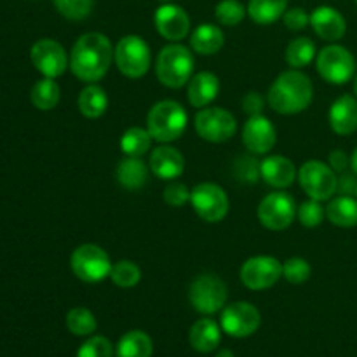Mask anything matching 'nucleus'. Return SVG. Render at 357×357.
<instances>
[{
    "label": "nucleus",
    "mask_w": 357,
    "mask_h": 357,
    "mask_svg": "<svg viewBox=\"0 0 357 357\" xmlns=\"http://www.w3.org/2000/svg\"><path fill=\"white\" fill-rule=\"evenodd\" d=\"M114 45L107 35L89 31L77 38L70 52V70L77 79L94 84L103 79L114 61Z\"/></svg>",
    "instance_id": "1"
},
{
    "label": "nucleus",
    "mask_w": 357,
    "mask_h": 357,
    "mask_svg": "<svg viewBox=\"0 0 357 357\" xmlns=\"http://www.w3.org/2000/svg\"><path fill=\"white\" fill-rule=\"evenodd\" d=\"M312 80L300 70H288L272 82L267 101L271 108L282 115H296L312 103Z\"/></svg>",
    "instance_id": "2"
},
{
    "label": "nucleus",
    "mask_w": 357,
    "mask_h": 357,
    "mask_svg": "<svg viewBox=\"0 0 357 357\" xmlns=\"http://www.w3.org/2000/svg\"><path fill=\"white\" fill-rule=\"evenodd\" d=\"M195 59L190 49L181 44L164 45L155 59L157 79L162 86L180 89L194 75Z\"/></svg>",
    "instance_id": "3"
},
{
    "label": "nucleus",
    "mask_w": 357,
    "mask_h": 357,
    "mask_svg": "<svg viewBox=\"0 0 357 357\" xmlns=\"http://www.w3.org/2000/svg\"><path fill=\"white\" fill-rule=\"evenodd\" d=\"M188 124L185 108L178 101L164 100L153 105L146 115V129L159 143H171L181 138Z\"/></svg>",
    "instance_id": "4"
},
{
    "label": "nucleus",
    "mask_w": 357,
    "mask_h": 357,
    "mask_svg": "<svg viewBox=\"0 0 357 357\" xmlns=\"http://www.w3.org/2000/svg\"><path fill=\"white\" fill-rule=\"evenodd\" d=\"M115 65L122 75L139 79L150 70V47L139 35H126L115 45Z\"/></svg>",
    "instance_id": "5"
},
{
    "label": "nucleus",
    "mask_w": 357,
    "mask_h": 357,
    "mask_svg": "<svg viewBox=\"0 0 357 357\" xmlns=\"http://www.w3.org/2000/svg\"><path fill=\"white\" fill-rule=\"evenodd\" d=\"M229 289L227 284L215 274H202L190 284L188 300L197 312L204 316L220 312L225 307Z\"/></svg>",
    "instance_id": "6"
},
{
    "label": "nucleus",
    "mask_w": 357,
    "mask_h": 357,
    "mask_svg": "<svg viewBox=\"0 0 357 357\" xmlns=\"http://www.w3.org/2000/svg\"><path fill=\"white\" fill-rule=\"evenodd\" d=\"M70 265L73 274L84 282H101L112 272L110 257L96 244H82L77 248L70 258Z\"/></svg>",
    "instance_id": "7"
},
{
    "label": "nucleus",
    "mask_w": 357,
    "mask_h": 357,
    "mask_svg": "<svg viewBox=\"0 0 357 357\" xmlns=\"http://www.w3.org/2000/svg\"><path fill=\"white\" fill-rule=\"evenodd\" d=\"M300 187L314 201H330L338 188V178L330 164L321 160H307L298 171Z\"/></svg>",
    "instance_id": "8"
},
{
    "label": "nucleus",
    "mask_w": 357,
    "mask_h": 357,
    "mask_svg": "<svg viewBox=\"0 0 357 357\" xmlns=\"http://www.w3.org/2000/svg\"><path fill=\"white\" fill-rule=\"evenodd\" d=\"M316 66L319 75L326 82L342 86V84H347L354 77L356 59L352 52L345 49L344 45L331 44L321 49V52L317 54Z\"/></svg>",
    "instance_id": "9"
},
{
    "label": "nucleus",
    "mask_w": 357,
    "mask_h": 357,
    "mask_svg": "<svg viewBox=\"0 0 357 357\" xmlns=\"http://www.w3.org/2000/svg\"><path fill=\"white\" fill-rule=\"evenodd\" d=\"M190 204L208 223H218L227 216L230 208L225 190L216 183H199L190 194Z\"/></svg>",
    "instance_id": "10"
},
{
    "label": "nucleus",
    "mask_w": 357,
    "mask_h": 357,
    "mask_svg": "<svg viewBox=\"0 0 357 357\" xmlns=\"http://www.w3.org/2000/svg\"><path fill=\"white\" fill-rule=\"evenodd\" d=\"M295 199L286 192H271L258 206V220L268 230H286L296 216Z\"/></svg>",
    "instance_id": "11"
},
{
    "label": "nucleus",
    "mask_w": 357,
    "mask_h": 357,
    "mask_svg": "<svg viewBox=\"0 0 357 357\" xmlns=\"http://www.w3.org/2000/svg\"><path fill=\"white\" fill-rule=\"evenodd\" d=\"M236 117L225 108H202L195 115V131L202 139L211 143H225L236 135Z\"/></svg>",
    "instance_id": "12"
},
{
    "label": "nucleus",
    "mask_w": 357,
    "mask_h": 357,
    "mask_svg": "<svg viewBox=\"0 0 357 357\" xmlns=\"http://www.w3.org/2000/svg\"><path fill=\"white\" fill-rule=\"evenodd\" d=\"M282 278V264L274 257H253L241 267V281L253 291L272 288Z\"/></svg>",
    "instance_id": "13"
},
{
    "label": "nucleus",
    "mask_w": 357,
    "mask_h": 357,
    "mask_svg": "<svg viewBox=\"0 0 357 357\" xmlns=\"http://www.w3.org/2000/svg\"><path fill=\"white\" fill-rule=\"evenodd\" d=\"M261 316L255 305L248 302H236L223 307L222 310V330L227 335L236 338H246L260 328Z\"/></svg>",
    "instance_id": "14"
},
{
    "label": "nucleus",
    "mask_w": 357,
    "mask_h": 357,
    "mask_svg": "<svg viewBox=\"0 0 357 357\" xmlns=\"http://www.w3.org/2000/svg\"><path fill=\"white\" fill-rule=\"evenodd\" d=\"M30 56L35 68L49 79L63 75L68 68V56H66L65 47L52 38H40L35 42Z\"/></svg>",
    "instance_id": "15"
},
{
    "label": "nucleus",
    "mask_w": 357,
    "mask_h": 357,
    "mask_svg": "<svg viewBox=\"0 0 357 357\" xmlns=\"http://www.w3.org/2000/svg\"><path fill=\"white\" fill-rule=\"evenodd\" d=\"M157 31L169 42H180L190 31V17L187 10L174 3H164L153 16Z\"/></svg>",
    "instance_id": "16"
},
{
    "label": "nucleus",
    "mask_w": 357,
    "mask_h": 357,
    "mask_svg": "<svg viewBox=\"0 0 357 357\" xmlns=\"http://www.w3.org/2000/svg\"><path fill=\"white\" fill-rule=\"evenodd\" d=\"M244 146L255 155H264L274 149L278 142V131L274 124L264 115H255L250 117L243 129Z\"/></svg>",
    "instance_id": "17"
},
{
    "label": "nucleus",
    "mask_w": 357,
    "mask_h": 357,
    "mask_svg": "<svg viewBox=\"0 0 357 357\" xmlns=\"http://www.w3.org/2000/svg\"><path fill=\"white\" fill-rule=\"evenodd\" d=\"M150 169L160 180H176L185 169V159L174 146L167 143L152 150L150 155Z\"/></svg>",
    "instance_id": "18"
},
{
    "label": "nucleus",
    "mask_w": 357,
    "mask_h": 357,
    "mask_svg": "<svg viewBox=\"0 0 357 357\" xmlns=\"http://www.w3.org/2000/svg\"><path fill=\"white\" fill-rule=\"evenodd\" d=\"M310 24H312L314 31L326 42L340 40L347 31L345 17L337 9L328 6L314 9V13L310 14Z\"/></svg>",
    "instance_id": "19"
},
{
    "label": "nucleus",
    "mask_w": 357,
    "mask_h": 357,
    "mask_svg": "<svg viewBox=\"0 0 357 357\" xmlns=\"http://www.w3.org/2000/svg\"><path fill=\"white\" fill-rule=\"evenodd\" d=\"M330 126L337 135L347 136L357 129V100L351 94H344L330 108Z\"/></svg>",
    "instance_id": "20"
},
{
    "label": "nucleus",
    "mask_w": 357,
    "mask_h": 357,
    "mask_svg": "<svg viewBox=\"0 0 357 357\" xmlns=\"http://www.w3.org/2000/svg\"><path fill=\"white\" fill-rule=\"evenodd\" d=\"M260 176L274 188H288L295 181V164L282 155H271L260 162Z\"/></svg>",
    "instance_id": "21"
},
{
    "label": "nucleus",
    "mask_w": 357,
    "mask_h": 357,
    "mask_svg": "<svg viewBox=\"0 0 357 357\" xmlns=\"http://www.w3.org/2000/svg\"><path fill=\"white\" fill-rule=\"evenodd\" d=\"M220 93V80L211 72H199L188 80L187 96L192 107L204 108L216 100Z\"/></svg>",
    "instance_id": "22"
},
{
    "label": "nucleus",
    "mask_w": 357,
    "mask_h": 357,
    "mask_svg": "<svg viewBox=\"0 0 357 357\" xmlns=\"http://www.w3.org/2000/svg\"><path fill=\"white\" fill-rule=\"evenodd\" d=\"M220 340H222V330L209 317H202L197 323L192 324L188 342L197 352H202V354L213 352L220 345Z\"/></svg>",
    "instance_id": "23"
},
{
    "label": "nucleus",
    "mask_w": 357,
    "mask_h": 357,
    "mask_svg": "<svg viewBox=\"0 0 357 357\" xmlns=\"http://www.w3.org/2000/svg\"><path fill=\"white\" fill-rule=\"evenodd\" d=\"M225 44V35L222 28L211 23L199 24L190 37V47L199 54H216Z\"/></svg>",
    "instance_id": "24"
},
{
    "label": "nucleus",
    "mask_w": 357,
    "mask_h": 357,
    "mask_svg": "<svg viewBox=\"0 0 357 357\" xmlns=\"http://www.w3.org/2000/svg\"><path fill=\"white\" fill-rule=\"evenodd\" d=\"M326 218L333 225L351 229L357 225V199L352 195H338L326 206Z\"/></svg>",
    "instance_id": "25"
},
{
    "label": "nucleus",
    "mask_w": 357,
    "mask_h": 357,
    "mask_svg": "<svg viewBox=\"0 0 357 357\" xmlns=\"http://www.w3.org/2000/svg\"><path fill=\"white\" fill-rule=\"evenodd\" d=\"M149 167L142 157H128L117 166V181L128 190H139L146 183Z\"/></svg>",
    "instance_id": "26"
},
{
    "label": "nucleus",
    "mask_w": 357,
    "mask_h": 357,
    "mask_svg": "<svg viewBox=\"0 0 357 357\" xmlns=\"http://www.w3.org/2000/svg\"><path fill=\"white\" fill-rule=\"evenodd\" d=\"M77 105H79V110L84 117L98 119L107 112L108 96L103 87H100L98 84H89L80 91Z\"/></svg>",
    "instance_id": "27"
},
{
    "label": "nucleus",
    "mask_w": 357,
    "mask_h": 357,
    "mask_svg": "<svg viewBox=\"0 0 357 357\" xmlns=\"http://www.w3.org/2000/svg\"><path fill=\"white\" fill-rule=\"evenodd\" d=\"M153 344L152 338L145 333V331L132 330L126 333L124 337L119 340L117 351L115 356L117 357H152Z\"/></svg>",
    "instance_id": "28"
},
{
    "label": "nucleus",
    "mask_w": 357,
    "mask_h": 357,
    "mask_svg": "<svg viewBox=\"0 0 357 357\" xmlns=\"http://www.w3.org/2000/svg\"><path fill=\"white\" fill-rule=\"evenodd\" d=\"M288 0H250L248 14L258 24H272L284 16Z\"/></svg>",
    "instance_id": "29"
},
{
    "label": "nucleus",
    "mask_w": 357,
    "mask_h": 357,
    "mask_svg": "<svg viewBox=\"0 0 357 357\" xmlns=\"http://www.w3.org/2000/svg\"><path fill=\"white\" fill-rule=\"evenodd\" d=\"M59 96H61L59 86L56 84L54 79H49V77H44L42 80H38L30 94L33 107L42 112L52 110L59 103Z\"/></svg>",
    "instance_id": "30"
},
{
    "label": "nucleus",
    "mask_w": 357,
    "mask_h": 357,
    "mask_svg": "<svg viewBox=\"0 0 357 357\" xmlns=\"http://www.w3.org/2000/svg\"><path fill=\"white\" fill-rule=\"evenodd\" d=\"M152 139L149 129L129 128L121 138V150L128 157H142L150 150Z\"/></svg>",
    "instance_id": "31"
},
{
    "label": "nucleus",
    "mask_w": 357,
    "mask_h": 357,
    "mask_svg": "<svg viewBox=\"0 0 357 357\" xmlns=\"http://www.w3.org/2000/svg\"><path fill=\"white\" fill-rule=\"evenodd\" d=\"M316 58V44L309 37H298L289 42L286 49V63L291 68H303Z\"/></svg>",
    "instance_id": "32"
},
{
    "label": "nucleus",
    "mask_w": 357,
    "mask_h": 357,
    "mask_svg": "<svg viewBox=\"0 0 357 357\" xmlns=\"http://www.w3.org/2000/svg\"><path fill=\"white\" fill-rule=\"evenodd\" d=\"M66 328L75 337H87V335H93L96 331L98 321L89 309L75 307L66 314Z\"/></svg>",
    "instance_id": "33"
},
{
    "label": "nucleus",
    "mask_w": 357,
    "mask_h": 357,
    "mask_svg": "<svg viewBox=\"0 0 357 357\" xmlns=\"http://www.w3.org/2000/svg\"><path fill=\"white\" fill-rule=\"evenodd\" d=\"M110 279L114 281L115 286H119V288H135L139 282V279H142V271H139V267L135 261L121 260L117 261V264L112 265Z\"/></svg>",
    "instance_id": "34"
},
{
    "label": "nucleus",
    "mask_w": 357,
    "mask_h": 357,
    "mask_svg": "<svg viewBox=\"0 0 357 357\" xmlns=\"http://www.w3.org/2000/svg\"><path fill=\"white\" fill-rule=\"evenodd\" d=\"M248 9L239 2V0H222L215 9L216 21L223 26H236L246 16Z\"/></svg>",
    "instance_id": "35"
},
{
    "label": "nucleus",
    "mask_w": 357,
    "mask_h": 357,
    "mask_svg": "<svg viewBox=\"0 0 357 357\" xmlns=\"http://www.w3.org/2000/svg\"><path fill=\"white\" fill-rule=\"evenodd\" d=\"M93 3L94 0H54L58 13L72 21H80L89 16Z\"/></svg>",
    "instance_id": "36"
},
{
    "label": "nucleus",
    "mask_w": 357,
    "mask_h": 357,
    "mask_svg": "<svg viewBox=\"0 0 357 357\" xmlns=\"http://www.w3.org/2000/svg\"><path fill=\"white\" fill-rule=\"evenodd\" d=\"M310 274H312V267L303 258H289L282 265V278L291 284H302V282L309 281Z\"/></svg>",
    "instance_id": "37"
},
{
    "label": "nucleus",
    "mask_w": 357,
    "mask_h": 357,
    "mask_svg": "<svg viewBox=\"0 0 357 357\" xmlns=\"http://www.w3.org/2000/svg\"><path fill=\"white\" fill-rule=\"evenodd\" d=\"M296 215H298L300 223H302L303 227H307V229H314V227L323 223L324 216H326V209L321 206L319 201L310 199V201L302 202V204L298 206Z\"/></svg>",
    "instance_id": "38"
},
{
    "label": "nucleus",
    "mask_w": 357,
    "mask_h": 357,
    "mask_svg": "<svg viewBox=\"0 0 357 357\" xmlns=\"http://www.w3.org/2000/svg\"><path fill=\"white\" fill-rule=\"evenodd\" d=\"M114 356V347H112L110 340L101 335L91 337L89 340L84 342L79 347L77 357H112Z\"/></svg>",
    "instance_id": "39"
},
{
    "label": "nucleus",
    "mask_w": 357,
    "mask_h": 357,
    "mask_svg": "<svg viewBox=\"0 0 357 357\" xmlns=\"http://www.w3.org/2000/svg\"><path fill=\"white\" fill-rule=\"evenodd\" d=\"M190 194L192 190H188L187 185L180 183V181H173V183H169L164 188L162 197L166 204H169L171 208H181L187 202H190Z\"/></svg>",
    "instance_id": "40"
},
{
    "label": "nucleus",
    "mask_w": 357,
    "mask_h": 357,
    "mask_svg": "<svg viewBox=\"0 0 357 357\" xmlns=\"http://www.w3.org/2000/svg\"><path fill=\"white\" fill-rule=\"evenodd\" d=\"M282 21H284L288 30L300 31L310 23V16L302 9V7H291V9H286Z\"/></svg>",
    "instance_id": "41"
},
{
    "label": "nucleus",
    "mask_w": 357,
    "mask_h": 357,
    "mask_svg": "<svg viewBox=\"0 0 357 357\" xmlns=\"http://www.w3.org/2000/svg\"><path fill=\"white\" fill-rule=\"evenodd\" d=\"M264 98H261L260 93H248L246 96L243 98V110L246 112L250 117H255V115H261V110H264Z\"/></svg>",
    "instance_id": "42"
},
{
    "label": "nucleus",
    "mask_w": 357,
    "mask_h": 357,
    "mask_svg": "<svg viewBox=\"0 0 357 357\" xmlns=\"http://www.w3.org/2000/svg\"><path fill=\"white\" fill-rule=\"evenodd\" d=\"M328 164H330L335 173H345L347 167L351 166V159H349L344 150H333L328 157Z\"/></svg>",
    "instance_id": "43"
},
{
    "label": "nucleus",
    "mask_w": 357,
    "mask_h": 357,
    "mask_svg": "<svg viewBox=\"0 0 357 357\" xmlns=\"http://www.w3.org/2000/svg\"><path fill=\"white\" fill-rule=\"evenodd\" d=\"M356 185L357 180L354 171H352V173H342V176L338 178L337 192H340L342 195H352L356 190Z\"/></svg>",
    "instance_id": "44"
},
{
    "label": "nucleus",
    "mask_w": 357,
    "mask_h": 357,
    "mask_svg": "<svg viewBox=\"0 0 357 357\" xmlns=\"http://www.w3.org/2000/svg\"><path fill=\"white\" fill-rule=\"evenodd\" d=\"M351 167H352V171H354V173L357 174V146H356L354 152H352V157H351Z\"/></svg>",
    "instance_id": "45"
},
{
    "label": "nucleus",
    "mask_w": 357,
    "mask_h": 357,
    "mask_svg": "<svg viewBox=\"0 0 357 357\" xmlns=\"http://www.w3.org/2000/svg\"><path fill=\"white\" fill-rule=\"evenodd\" d=\"M216 357H234V354H232V351H229V349H223V351L218 352V356Z\"/></svg>",
    "instance_id": "46"
},
{
    "label": "nucleus",
    "mask_w": 357,
    "mask_h": 357,
    "mask_svg": "<svg viewBox=\"0 0 357 357\" xmlns=\"http://www.w3.org/2000/svg\"><path fill=\"white\" fill-rule=\"evenodd\" d=\"M354 91H356V96H357V75H356V82H354Z\"/></svg>",
    "instance_id": "47"
},
{
    "label": "nucleus",
    "mask_w": 357,
    "mask_h": 357,
    "mask_svg": "<svg viewBox=\"0 0 357 357\" xmlns=\"http://www.w3.org/2000/svg\"><path fill=\"white\" fill-rule=\"evenodd\" d=\"M354 195H356V199H357V185H356V190H354Z\"/></svg>",
    "instance_id": "48"
},
{
    "label": "nucleus",
    "mask_w": 357,
    "mask_h": 357,
    "mask_svg": "<svg viewBox=\"0 0 357 357\" xmlns=\"http://www.w3.org/2000/svg\"><path fill=\"white\" fill-rule=\"evenodd\" d=\"M159 2H171V0H159Z\"/></svg>",
    "instance_id": "49"
},
{
    "label": "nucleus",
    "mask_w": 357,
    "mask_h": 357,
    "mask_svg": "<svg viewBox=\"0 0 357 357\" xmlns=\"http://www.w3.org/2000/svg\"><path fill=\"white\" fill-rule=\"evenodd\" d=\"M356 3H357V0H356Z\"/></svg>",
    "instance_id": "50"
}]
</instances>
